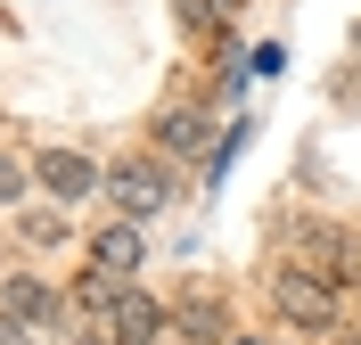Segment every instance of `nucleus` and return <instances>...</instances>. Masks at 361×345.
Segmentation results:
<instances>
[{
  "label": "nucleus",
  "instance_id": "obj_1",
  "mask_svg": "<svg viewBox=\"0 0 361 345\" xmlns=\"http://www.w3.org/2000/svg\"><path fill=\"white\" fill-rule=\"evenodd\" d=\"M271 304H279V321H295V329H329L337 288H329L320 272H279V279H271Z\"/></svg>",
  "mask_w": 361,
  "mask_h": 345
},
{
  "label": "nucleus",
  "instance_id": "obj_2",
  "mask_svg": "<svg viewBox=\"0 0 361 345\" xmlns=\"http://www.w3.org/2000/svg\"><path fill=\"white\" fill-rule=\"evenodd\" d=\"M107 189H115V206H123V214H157L164 198H173V181H164V164H148V157L115 164V173H107Z\"/></svg>",
  "mask_w": 361,
  "mask_h": 345
},
{
  "label": "nucleus",
  "instance_id": "obj_3",
  "mask_svg": "<svg viewBox=\"0 0 361 345\" xmlns=\"http://www.w3.org/2000/svg\"><path fill=\"white\" fill-rule=\"evenodd\" d=\"M33 181L49 189V198H90V189H99V173H90V157H74V148H42V157H33Z\"/></svg>",
  "mask_w": 361,
  "mask_h": 345
},
{
  "label": "nucleus",
  "instance_id": "obj_4",
  "mask_svg": "<svg viewBox=\"0 0 361 345\" xmlns=\"http://www.w3.org/2000/svg\"><path fill=\"white\" fill-rule=\"evenodd\" d=\"M49 313H58V296H49L42 279H8V288H0V321H17V329H42Z\"/></svg>",
  "mask_w": 361,
  "mask_h": 345
},
{
  "label": "nucleus",
  "instance_id": "obj_5",
  "mask_svg": "<svg viewBox=\"0 0 361 345\" xmlns=\"http://www.w3.org/2000/svg\"><path fill=\"white\" fill-rule=\"evenodd\" d=\"M90 263H99V272H115V279H132V272H140V230H132V222L99 230V238H90Z\"/></svg>",
  "mask_w": 361,
  "mask_h": 345
},
{
  "label": "nucleus",
  "instance_id": "obj_6",
  "mask_svg": "<svg viewBox=\"0 0 361 345\" xmlns=\"http://www.w3.org/2000/svg\"><path fill=\"white\" fill-rule=\"evenodd\" d=\"M157 329H164V304H148V296H115V329H107L115 345H140V337H157Z\"/></svg>",
  "mask_w": 361,
  "mask_h": 345
},
{
  "label": "nucleus",
  "instance_id": "obj_7",
  "mask_svg": "<svg viewBox=\"0 0 361 345\" xmlns=\"http://www.w3.org/2000/svg\"><path fill=\"white\" fill-rule=\"evenodd\" d=\"M164 148H205V115L197 107H173L164 115Z\"/></svg>",
  "mask_w": 361,
  "mask_h": 345
},
{
  "label": "nucleus",
  "instance_id": "obj_8",
  "mask_svg": "<svg viewBox=\"0 0 361 345\" xmlns=\"http://www.w3.org/2000/svg\"><path fill=\"white\" fill-rule=\"evenodd\" d=\"M0 198H25V164L8 157V148H0Z\"/></svg>",
  "mask_w": 361,
  "mask_h": 345
},
{
  "label": "nucleus",
  "instance_id": "obj_9",
  "mask_svg": "<svg viewBox=\"0 0 361 345\" xmlns=\"http://www.w3.org/2000/svg\"><path fill=\"white\" fill-rule=\"evenodd\" d=\"M180 17H189V25H214V17H222V0H180Z\"/></svg>",
  "mask_w": 361,
  "mask_h": 345
},
{
  "label": "nucleus",
  "instance_id": "obj_10",
  "mask_svg": "<svg viewBox=\"0 0 361 345\" xmlns=\"http://www.w3.org/2000/svg\"><path fill=\"white\" fill-rule=\"evenodd\" d=\"M82 345H115V337H82Z\"/></svg>",
  "mask_w": 361,
  "mask_h": 345
},
{
  "label": "nucleus",
  "instance_id": "obj_11",
  "mask_svg": "<svg viewBox=\"0 0 361 345\" xmlns=\"http://www.w3.org/2000/svg\"><path fill=\"white\" fill-rule=\"evenodd\" d=\"M353 49H361V25H353Z\"/></svg>",
  "mask_w": 361,
  "mask_h": 345
},
{
  "label": "nucleus",
  "instance_id": "obj_12",
  "mask_svg": "<svg viewBox=\"0 0 361 345\" xmlns=\"http://www.w3.org/2000/svg\"><path fill=\"white\" fill-rule=\"evenodd\" d=\"M238 345H263V337H238Z\"/></svg>",
  "mask_w": 361,
  "mask_h": 345
}]
</instances>
